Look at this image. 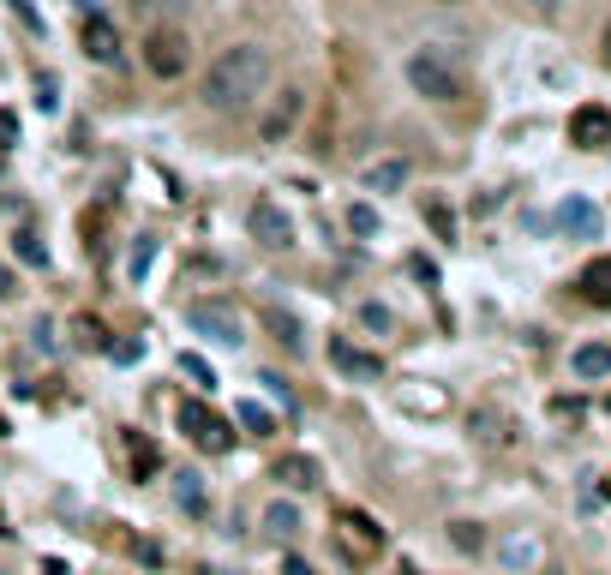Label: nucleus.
<instances>
[{
	"label": "nucleus",
	"mask_w": 611,
	"mask_h": 575,
	"mask_svg": "<svg viewBox=\"0 0 611 575\" xmlns=\"http://www.w3.org/2000/svg\"><path fill=\"white\" fill-rule=\"evenodd\" d=\"M150 264H156V240H150V234H138V246H132V258H126V276H132V282H144V276H150Z\"/></svg>",
	"instance_id": "nucleus-19"
},
{
	"label": "nucleus",
	"mask_w": 611,
	"mask_h": 575,
	"mask_svg": "<svg viewBox=\"0 0 611 575\" xmlns=\"http://www.w3.org/2000/svg\"><path fill=\"white\" fill-rule=\"evenodd\" d=\"M276 480L294 486V492H312V486L324 480V468H318L312 456H282V462H276Z\"/></svg>",
	"instance_id": "nucleus-13"
},
{
	"label": "nucleus",
	"mask_w": 611,
	"mask_h": 575,
	"mask_svg": "<svg viewBox=\"0 0 611 575\" xmlns=\"http://www.w3.org/2000/svg\"><path fill=\"white\" fill-rule=\"evenodd\" d=\"M144 66H150L156 78H186V66H192L186 36H180L174 24H156V30L144 36Z\"/></svg>",
	"instance_id": "nucleus-5"
},
{
	"label": "nucleus",
	"mask_w": 611,
	"mask_h": 575,
	"mask_svg": "<svg viewBox=\"0 0 611 575\" xmlns=\"http://www.w3.org/2000/svg\"><path fill=\"white\" fill-rule=\"evenodd\" d=\"M270 330H276V342H282L288 354H300V348H306V336H300V318H294V312L270 306Z\"/></svg>",
	"instance_id": "nucleus-16"
},
{
	"label": "nucleus",
	"mask_w": 611,
	"mask_h": 575,
	"mask_svg": "<svg viewBox=\"0 0 611 575\" xmlns=\"http://www.w3.org/2000/svg\"><path fill=\"white\" fill-rule=\"evenodd\" d=\"M6 432H12V426H6V414H0V438H6Z\"/></svg>",
	"instance_id": "nucleus-33"
},
{
	"label": "nucleus",
	"mask_w": 611,
	"mask_h": 575,
	"mask_svg": "<svg viewBox=\"0 0 611 575\" xmlns=\"http://www.w3.org/2000/svg\"><path fill=\"white\" fill-rule=\"evenodd\" d=\"M192 0H132V12L144 18V24H162V18H174V12H186Z\"/></svg>",
	"instance_id": "nucleus-20"
},
{
	"label": "nucleus",
	"mask_w": 611,
	"mask_h": 575,
	"mask_svg": "<svg viewBox=\"0 0 611 575\" xmlns=\"http://www.w3.org/2000/svg\"><path fill=\"white\" fill-rule=\"evenodd\" d=\"M300 108H306V96H300V90H282V102H276V108H270V120H264V144H282V138L294 132Z\"/></svg>",
	"instance_id": "nucleus-11"
},
{
	"label": "nucleus",
	"mask_w": 611,
	"mask_h": 575,
	"mask_svg": "<svg viewBox=\"0 0 611 575\" xmlns=\"http://www.w3.org/2000/svg\"><path fill=\"white\" fill-rule=\"evenodd\" d=\"M108 354H114V360H120V366H132V360H138V354H144V342H108Z\"/></svg>",
	"instance_id": "nucleus-29"
},
{
	"label": "nucleus",
	"mask_w": 611,
	"mask_h": 575,
	"mask_svg": "<svg viewBox=\"0 0 611 575\" xmlns=\"http://www.w3.org/2000/svg\"><path fill=\"white\" fill-rule=\"evenodd\" d=\"M180 372H186V378H192L198 390H216V372H210V366H204L198 354H180Z\"/></svg>",
	"instance_id": "nucleus-22"
},
{
	"label": "nucleus",
	"mask_w": 611,
	"mask_h": 575,
	"mask_svg": "<svg viewBox=\"0 0 611 575\" xmlns=\"http://www.w3.org/2000/svg\"><path fill=\"white\" fill-rule=\"evenodd\" d=\"M240 420H246V426H252V432H270V414H264V408H258V402H240Z\"/></svg>",
	"instance_id": "nucleus-28"
},
{
	"label": "nucleus",
	"mask_w": 611,
	"mask_h": 575,
	"mask_svg": "<svg viewBox=\"0 0 611 575\" xmlns=\"http://www.w3.org/2000/svg\"><path fill=\"white\" fill-rule=\"evenodd\" d=\"M330 366L348 372L354 384H378V378H384V360H378V354H360L348 336H330Z\"/></svg>",
	"instance_id": "nucleus-8"
},
{
	"label": "nucleus",
	"mask_w": 611,
	"mask_h": 575,
	"mask_svg": "<svg viewBox=\"0 0 611 575\" xmlns=\"http://www.w3.org/2000/svg\"><path fill=\"white\" fill-rule=\"evenodd\" d=\"M552 222H558V228H570V234H582V240H594V234H600V210H594L588 198H564V204L552 210Z\"/></svg>",
	"instance_id": "nucleus-10"
},
{
	"label": "nucleus",
	"mask_w": 611,
	"mask_h": 575,
	"mask_svg": "<svg viewBox=\"0 0 611 575\" xmlns=\"http://www.w3.org/2000/svg\"><path fill=\"white\" fill-rule=\"evenodd\" d=\"M198 90H204V108L210 114H246L270 90V54L258 42H234V48H222L210 60V72H204Z\"/></svg>",
	"instance_id": "nucleus-1"
},
{
	"label": "nucleus",
	"mask_w": 611,
	"mask_h": 575,
	"mask_svg": "<svg viewBox=\"0 0 611 575\" xmlns=\"http://www.w3.org/2000/svg\"><path fill=\"white\" fill-rule=\"evenodd\" d=\"M78 42H84V54H90L96 66H108V72H120V66H126V42H120L114 18H108L102 6H90V12H84V30H78Z\"/></svg>",
	"instance_id": "nucleus-4"
},
{
	"label": "nucleus",
	"mask_w": 611,
	"mask_h": 575,
	"mask_svg": "<svg viewBox=\"0 0 611 575\" xmlns=\"http://www.w3.org/2000/svg\"><path fill=\"white\" fill-rule=\"evenodd\" d=\"M12 252H18L24 264H48V252H42V240H36V234H18V246H12Z\"/></svg>",
	"instance_id": "nucleus-27"
},
{
	"label": "nucleus",
	"mask_w": 611,
	"mask_h": 575,
	"mask_svg": "<svg viewBox=\"0 0 611 575\" xmlns=\"http://www.w3.org/2000/svg\"><path fill=\"white\" fill-rule=\"evenodd\" d=\"M264 528H270V534H276V540H288V534H300V510H294V504H282V498H276V504H270V510H264Z\"/></svg>",
	"instance_id": "nucleus-17"
},
{
	"label": "nucleus",
	"mask_w": 611,
	"mask_h": 575,
	"mask_svg": "<svg viewBox=\"0 0 611 575\" xmlns=\"http://www.w3.org/2000/svg\"><path fill=\"white\" fill-rule=\"evenodd\" d=\"M606 498H611V486H606Z\"/></svg>",
	"instance_id": "nucleus-35"
},
{
	"label": "nucleus",
	"mask_w": 611,
	"mask_h": 575,
	"mask_svg": "<svg viewBox=\"0 0 611 575\" xmlns=\"http://www.w3.org/2000/svg\"><path fill=\"white\" fill-rule=\"evenodd\" d=\"M246 222H252L258 246H270V252H288V246H294V222H288V216H282V204H270V198H258Z\"/></svg>",
	"instance_id": "nucleus-7"
},
{
	"label": "nucleus",
	"mask_w": 611,
	"mask_h": 575,
	"mask_svg": "<svg viewBox=\"0 0 611 575\" xmlns=\"http://www.w3.org/2000/svg\"><path fill=\"white\" fill-rule=\"evenodd\" d=\"M180 432L204 450V456H228L234 450V432H228V420L222 414H210L204 402H180Z\"/></svg>",
	"instance_id": "nucleus-6"
},
{
	"label": "nucleus",
	"mask_w": 611,
	"mask_h": 575,
	"mask_svg": "<svg viewBox=\"0 0 611 575\" xmlns=\"http://www.w3.org/2000/svg\"><path fill=\"white\" fill-rule=\"evenodd\" d=\"M498 558H504V570H534V564L546 558V546H540L534 534H510V540L498 546Z\"/></svg>",
	"instance_id": "nucleus-14"
},
{
	"label": "nucleus",
	"mask_w": 611,
	"mask_h": 575,
	"mask_svg": "<svg viewBox=\"0 0 611 575\" xmlns=\"http://www.w3.org/2000/svg\"><path fill=\"white\" fill-rule=\"evenodd\" d=\"M36 108H42V114H54V108H60V78H48V72L36 78Z\"/></svg>",
	"instance_id": "nucleus-24"
},
{
	"label": "nucleus",
	"mask_w": 611,
	"mask_h": 575,
	"mask_svg": "<svg viewBox=\"0 0 611 575\" xmlns=\"http://www.w3.org/2000/svg\"><path fill=\"white\" fill-rule=\"evenodd\" d=\"M348 228L372 240V234H378V210H372V204H354V210H348Z\"/></svg>",
	"instance_id": "nucleus-25"
},
{
	"label": "nucleus",
	"mask_w": 611,
	"mask_h": 575,
	"mask_svg": "<svg viewBox=\"0 0 611 575\" xmlns=\"http://www.w3.org/2000/svg\"><path fill=\"white\" fill-rule=\"evenodd\" d=\"M606 60H611V24H606Z\"/></svg>",
	"instance_id": "nucleus-34"
},
{
	"label": "nucleus",
	"mask_w": 611,
	"mask_h": 575,
	"mask_svg": "<svg viewBox=\"0 0 611 575\" xmlns=\"http://www.w3.org/2000/svg\"><path fill=\"white\" fill-rule=\"evenodd\" d=\"M570 144H582V150H600V144H611V108H600V102L576 108V114H570Z\"/></svg>",
	"instance_id": "nucleus-9"
},
{
	"label": "nucleus",
	"mask_w": 611,
	"mask_h": 575,
	"mask_svg": "<svg viewBox=\"0 0 611 575\" xmlns=\"http://www.w3.org/2000/svg\"><path fill=\"white\" fill-rule=\"evenodd\" d=\"M528 6H534V12H564L570 0H528Z\"/></svg>",
	"instance_id": "nucleus-32"
},
{
	"label": "nucleus",
	"mask_w": 611,
	"mask_h": 575,
	"mask_svg": "<svg viewBox=\"0 0 611 575\" xmlns=\"http://www.w3.org/2000/svg\"><path fill=\"white\" fill-rule=\"evenodd\" d=\"M282 575H312V564L306 558H282Z\"/></svg>",
	"instance_id": "nucleus-30"
},
{
	"label": "nucleus",
	"mask_w": 611,
	"mask_h": 575,
	"mask_svg": "<svg viewBox=\"0 0 611 575\" xmlns=\"http://www.w3.org/2000/svg\"><path fill=\"white\" fill-rule=\"evenodd\" d=\"M450 540H456V552H480V546H486L480 522H450Z\"/></svg>",
	"instance_id": "nucleus-21"
},
{
	"label": "nucleus",
	"mask_w": 611,
	"mask_h": 575,
	"mask_svg": "<svg viewBox=\"0 0 611 575\" xmlns=\"http://www.w3.org/2000/svg\"><path fill=\"white\" fill-rule=\"evenodd\" d=\"M582 300H594V306H611V258H594V264L582 270Z\"/></svg>",
	"instance_id": "nucleus-15"
},
{
	"label": "nucleus",
	"mask_w": 611,
	"mask_h": 575,
	"mask_svg": "<svg viewBox=\"0 0 611 575\" xmlns=\"http://www.w3.org/2000/svg\"><path fill=\"white\" fill-rule=\"evenodd\" d=\"M186 330H198V336L216 342V348H240V342H246V324H240V312H234L228 300H192V306H186Z\"/></svg>",
	"instance_id": "nucleus-3"
},
{
	"label": "nucleus",
	"mask_w": 611,
	"mask_h": 575,
	"mask_svg": "<svg viewBox=\"0 0 611 575\" xmlns=\"http://www.w3.org/2000/svg\"><path fill=\"white\" fill-rule=\"evenodd\" d=\"M174 498H180L186 510H204V486H198V474H180V480H174Z\"/></svg>",
	"instance_id": "nucleus-23"
},
{
	"label": "nucleus",
	"mask_w": 611,
	"mask_h": 575,
	"mask_svg": "<svg viewBox=\"0 0 611 575\" xmlns=\"http://www.w3.org/2000/svg\"><path fill=\"white\" fill-rule=\"evenodd\" d=\"M12 294H18V282H12V270L0 264V300H12Z\"/></svg>",
	"instance_id": "nucleus-31"
},
{
	"label": "nucleus",
	"mask_w": 611,
	"mask_h": 575,
	"mask_svg": "<svg viewBox=\"0 0 611 575\" xmlns=\"http://www.w3.org/2000/svg\"><path fill=\"white\" fill-rule=\"evenodd\" d=\"M570 372H576L582 384H594V378H606V372H611V342H582V348L570 354Z\"/></svg>",
	"instance_id": "nucleus-12"
},
{
	"label": "nucleus",
	"mask_w": 611,
	"mask_h": 575,
	"mask_svg": "<svg viewBox=\"0 0 611 575\" xmlns=\"http://www.w3.org/2000/svg\"><path fill=\"white\" fill-rule=\"evenodd\" d=\"M408 180V162H378V168H366V186L372 192H396Z\"/></svg>",
	"instance_id": "nucleus-18"
},
{
	"label": "nucleus",
	"mask_w": 611,
	"mask_h": 575,
	"mask_svg": "<svg viewBox=\"0 0 611 575\" xmlns=\"http://www.w3.org/2000/svg\"><path fill=\"white\" fill-rule=\"evenodd\" d=\"M402 72H408L414 96H426V102H462V72L450 66L444 48H414Z\"/></svg>",
	"instance_id": "nucleus-2"
},
{
	"label": "nucleus",
	"mask_w": 611,
	"mask_h": 575,
	"mask_svg": "<svg viewBox=\"0 0 611 575\" xmlns=\"http://www.w3.org/2000/svg\"><path fill=\"white\" fill-rule=\"evenodd\" d=\"M360 324H366V330H378V336H384V330H390V324H396V318H390V312H384V306H378V300H366V306H360Z\"/></svg>",
	"instance_id": "nucleus-26"
}]
</instances>
